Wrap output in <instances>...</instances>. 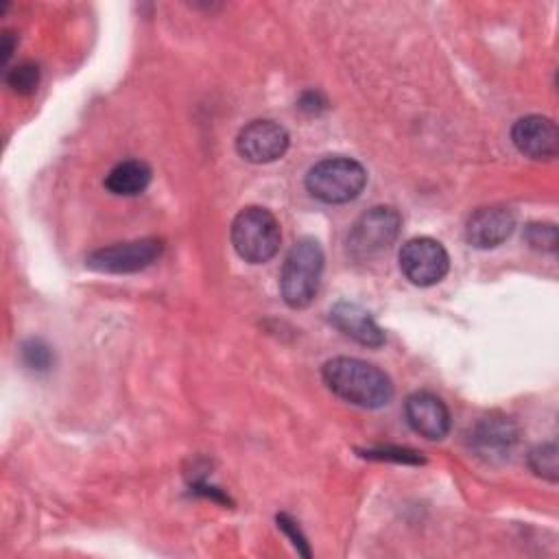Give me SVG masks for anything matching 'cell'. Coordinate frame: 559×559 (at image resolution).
I'll return each mask as SVG.
<instances>
[{
    "label": "cell",
    "mask_w": 559,
    "mask_h": 559,
    "mask_svg": "<svg viewBox=\"0 0 559 559\" xmlns=\"http://www.w3.org/2000/svg\"><path fill=\"white\" fill-rule=\"evenodd\" d=\"M321 376L334 395L360 408H382L393 397L391 378L360 358L336 356L323 365Z\"/></svg>",
    "instance_id": "cell-1"
},
{
    "label": "cell",
    "mask_w": 559,
    "mask_h": 559,
    "mask_svg": "<svg viewBox=\"0 0 559 559\" xmlns=\"http://www.w3.org/2000/svg\"><path fill=\"white\" fill-rule=\"evenodd\" d=\"M323 273V249L314 238H299L280 273V293L286 306L306 308L312 304Z\"/></svg>",
    "instance_id": "cell-2"
},
{
    "label": "cell",
    "mask_w": 559,
    "mask_h": 559,
    "mask_svg": "<svg viewBox=\"0 0 559 559\" xmlns=\"http://www.w3.org/2000/svg\"><path fill=\"white\" fill-rule=\"evenodd\" d=\"M282 242L277 218L258 205L240 210L231 223V245L236 253L251 264L271 260Z\"/></svg>",
    "instance_id": "cell-3"
},
{
    "label": "cell",
    "mask_w": 559,
    "mask_h": 559,
    "mask_svg": "<svg viewBox=\"0 0 559 559\" xmlns=\"http://www.w3.org/2000/svg\"><path fill=\"white\" fill-rule=\"evenodd\" d=\"M367 183V170L352 157H325L306 175L308 192L323 203L354 201Z\"/></svg>",
    "instance_id": "cell-4"
},
{
    "label": "cell",
    "mask_w": 559,
    "mask_h": 559,
    "mask_svg": "<svg viewBox=\"0 0 559 559\" xmlns=\"http://www.w3.org/2000/svg\"><path fill=\"white\" fill-rule=\"evenodd\" d=\"M402 229V218L397 210L389 205H378L367 210L356 218L347 234V251L358 258H371L389 249L395 238L400 236Z\"/></svg>",
    "instance_id": "cell-5"
},
{
    "label": "cell",
    "mask_w": 559,
    "mask_h": 559,
    "mask_svg": "<svg viewBox=\"0 0 559 559\" xmlns=\"http://www.w3.org/2000/svg\"><path fill=\"white\" fill-rule=\"evenodd\" d=\"M164 242L159 238H138L129 242H116L103 247L85 258V266L98 273H135L159 260Z\"/></svg>",
    "instance_id": "cell-6"
},
{
    "label": "cell",
    "mask_w": 559,
    "mask_h": 559,
    "mask_svg": "<svg viewBox=\"0 0 559 559\" xmlns=\"http://www.w3.org/2000/svg\"><path fill=\"white\" fill-rule=\"evenodd\" d=\"M400 269L411 284L432 286L445 277L450 269V255L439 240L417 236L402 245Z\"/></svg>",
    "instance_id": "cell-7"
},
{
    "label": "cell",
    "mask_w": 559,
    "mask_h": 559,
    "mask_svg": "<svg viewBox=\"0 0 559 559\" xmlns=\"http://www.w3.org/2000/svg\"><path fill=\"white\" fill-rule=\"evenodd\" d=\"M288 148V133L273 120H253L240 129L236 151L251 164H269L280 159Z\"/></svg>",
    "instance_id": "cell-8"
},
{
    "label": "cell",
    "mask_w": 559,
    "mask_h": 559,
    "mask_svg": "<svg viewBox=\"0 0 559 559\" xmlns=\"http://www.w3.org/2000/svg\"><path fill=\"white\" fill-rule=\"evenodd\" d=\"M408 426L424 439L439 441L450 432V411L441 397L430 391H417L404 402Z\"/></svg>",
    "instance_id": "cell-9"
},
{
    "label": "cell",
    "mask_w": 559,
    "mask_h": 559,
    "mask_svg": "<svg viewBox=\"0 0 559 559\" xmlns=\"http://www.w3.org/2000/svg\"><path fill=\"white\" fill-rule=\"evenodd\" d=\"M511 140L531 159H552L559 151L557 124L546 116H524L511 129Z\"/></svg>",
    "instance_id": "cell-10"
},
{
    "label": "cell",
    "mask_w": 559,
    "mask_h": 559,
    "mask_svg": "<svg viewBox=\"0 0 559 559\" xmlns=\"http://www.w3.org/2000/svg\"><path fill=\"white\" fill-rule=\"evenodd\" d=\"M515 229V214L504 205L478 207L465 223V240L476 249L502 245Z\"/></svg>",
    "instance_id": "cell-11"
},
{
    "label": "cell",
    "mask_w": 559,
    "mask_h": 559,
    "mask_svg": "<svg viewBox=\"0 0 559 559\" xmlns=\"http://www.w3.org/2000/svg\"><path fill=\"white\" fill-rule=\"evenodd\" d=\"M518 441V428L509 417H483L469 430V448L485 461H502L511 454Z\"/></svg>",
    "instance_id": "cell-12"
},
{
    "label": "cell",
    "mask_w": 559,
    "mask_h": 559,
    "mask_svg": "<svg viewBox=\"0 0 559 559\" xmlns=\"http://www.w3.org/2000/svg\"><path fill=\"white\" fill-rule=\"evenodd\" d=\"M330 321L334 323L336 330H341L345 336L352 341L367 345V347H380L384 343V332L382 328L373 321V317L360 308L358 304L349 301H338L330 310Z\"/></svg>",
    "instance_id": "cell-13"
},
{
    "label": "cell",
    "mask_w": 559,
    "mask_h": 559,
    "mask_svg": "<svg viewBox=\"0 0 559 559\" xmlns=\"http://www.w3.org/2000/svg\"><path fill=\"white\" fill-rule=\"evenodd\" d=\"M148 183H151V168L140 159H124L116 164L105 177V188L118 197L140 194L146 190Z\"/></svg>",
    "instance_id": "cell-14"
},
{
    "label": "cell",
    "mask_w": 559,
    "mask_h": 559,
    "mask_svg": "<svg viewBox=\"0 0 559 559\" xmlns=\"http://www.w3.org/2000/svg\"><path fill=\"white\" fill-rule=\"evenodd\" d=\"M528 465L531 469L550 480V483H557L559 478V450H557V443L552 441H546V443H539L535 445L531 452H528Z\"/></svg>",
    "instance_id": "cell-15"
},
{
    "label": "cell",
    "mask_w": 559,
    "mask_h": 559,
    "mask_svg": "<svg viewBox=\"0 0 559 559\" xmlns=\"http://www.w3.org/2000/svg\"><path fill=\"white\" fill-rule=\"evenodd\" d=\"M7 85L15 92V94H33L39 85V68L33 61H22L17 66H13L7 72Z\"/></svg>",
    "instance_id": "cell-16"
},
{
    "label": "cell",
    "mask_w": 559,
    "mask_h": 559,
    "mask_svg": "<svg viewBox=\"0 0 559 559\" xmlns=\"http://www.w3.org/2000/svg\"><path fill=\"white\" fill-rule=\"evenodd\" d=\"M22 360L33 371H46L52 365V354L44 341L31 338L22 345Z\"/></svg>",
    "instance_id": "cell-17"
},
{
    "label": "cell",
    "mask_w": 559,
    "mask_h": 559,
    "mask_svg": "<svg viewBox=\"0 0 559 559\" xmlns=\"http://www.w3.org/2000/svg\"><path fill=\"white\" fill-rule=\"evenodd\" d=\"M526 240L531 247L552 253L557 249V229L550 223H531L526 227Z\"/></svg>",
    "instance_id": "cell-18"
},
{
    "label": "cell",
    "mask_w": 559,
    "mask_h": 559,
    "mask_svg": "<svg viewBox=\"0 0 559 559\" xmlns=\"http://www.w3.org/2000/svg\"><path fill=\"white\" fill-rule=\"evenodd\" d=\"M362 456L367 459H378V461H395V463H424V456L415 450L408 448H373L365 450Z\"/></svg>",
    "instance_id": "cell-19"
},
{
    "label": "cell",
    "mask_w": 559,
    "mask_h": 559,
    "mask_svg": "<svg viewBox=\"0 0 559 559\" xmlns=\"http://www.w3.org/2000/svg\"><path fill=\"white\" fill-rule=\"evenodd\" d=\"M277 526L290 537V542H293V546L304 555V557H310V550H308V546H306V539H304V535L299 533V528H297V524L288 518V515H277Z\"/></svg>",
    "instance_id": "cell-20"
},
{
    "label": "cell",
    "mask_w": 559,
    "mask_h": 559,
    "mask_svg": "<svg viewBox=\"0 0 559 559\" xmlns=\"http://www.w3.org/2000/svg\"><path fill=\"white\" fill-rule=\"evenodd\" d=\"M323 105H325V100L321 98V94H314V92L304 94L301 100H299V107H301V109H308V111H317V109L323 107Z\"/></svg>",
    "instance_id": "cell-21"
},
{
    "label": "cell",
    "mask_w": 559,
    "mask_h": 559,
    "mask_svg": "<svg viewBox=\"0 0 559 559\" xmlns=\"http://www.w3.org/2000/svg\"><path fill=\"white\" fill-rule=\"evenodd\" d=\"M13 41H15L13 33H11V31H4V33H2V63L9 61V57H11V52H13Z\"/></svg>",
    "instance_id": "cell-22"
}]
</instances>
